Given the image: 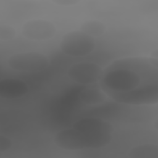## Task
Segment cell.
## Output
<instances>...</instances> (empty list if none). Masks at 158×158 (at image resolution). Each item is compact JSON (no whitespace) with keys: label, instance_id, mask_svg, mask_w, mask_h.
<instances>
[{"label":"cell","instance_id":"cell-2","mask_svg":"<svg viewBox=\"0 0 158 158\" xmlns=\"http://www.w3.org/2000/svg\"><path fill=\"white\" fill-rule=\"evenodd\" d=\"M101 86L114 92H126L138 88L141 78L136 71L125 68L109 70L102 77Z\"/></svg>","mask_w":158,"mask_h":158},{"label":"cell","instance_id":"cell-7","mask_svg":"<svg viewBox=\"0 0 158 158\" xmlns=\"http://www.w3.org/2000/svg\"><path fill=\"white\" fill-rule=\"evenodd\" d=\"M56 27L51 21L45 19H31L23 23L22 33L24 37L32 41L48 40L54 37Z\"/></svg>","mask_w":158,"mask_h":158},{"label":"cell","instance_id":"cell-3","mask_svg":"<svg viewBox=\"0 0 158 158\" xmlns=\"http://www.w3.org/2000/svg\"><path fill=\"white\" fill-rule=\"evenodd\" d=\"M61 51L71 57H83L91 53L96 46V41L82 31L73 30L62 36L59 44Z\"/></svg>","mask_w":158,"mask_h":158},{"label":"cell","instance_id":"cell-6","mask_svg":"<svg viewBox=\"0 0 158 158\" xmlns=\"http://www.w3.org/2000/svg\"><path fill=\"white\" fill-rule=\"evenodd\" d=\"M102 68L94 62H80L72 65L67 70L68 77L73 81L81 85L96 83L102 76Z\"/></svg>","mask_w":158,"mask_h":158},{"label":"cell","instance_id":"cell-13","mask_svg":"<svg viewBox=\"0 0 158 158\" xmlns=\"http://www.w3.org/2000/svg\"><path fill=\"white\" fill-rule=\"evenodd\" d=\"M16 35L15 30L7 24H1L0 25V40L4 41L13 39Z\"/></svg>","mask_w":158,"mask_h":158},{"label":"cell","instance_id":"cell-1","mask_svg":"<svg viewBox=\"0 0 158 158\" xmlns=\"http://www.w3.org/2000/svg\"><path fill=\"white\" fill-rule=\"evenodd\" d=\"M112 139L111 133L89 134L72 127L59 131L54 136V142L61 149L75 151L85 148H101L108 145Z\"/></svg>","mask_w":158,"mask_h":158},{"label":"cell","instance_id":"cell-14","mask_svg":"<svg viewBox=\"0 0 158 158\" xmlns=\"http://www.w3.org/2000/svg\"><path fill=\"white\" fill-rule=\"evenodd\" d=\"M12 142L11 139L4 135L0 136V152H3L7 151L12 147Z\"/></svg>","mask_w":158,"mask_h":158},{"label":"cell","instance_id":"cell-12","mask_svg":"<svg viewBox=\"0 0 158 158\" xmlns=\"http://www.w3.org/2000/svg\"><path fill=\"white\" fill-rule=\"evenodd\" d=\"M80 28L81 31L91 37H98L105 33L106 27L99 20H88L81 24Z\"/></svg>","mask_w":158,"mask_h":158},{"label":"cell","instance_id":"cell-8","mask_svg":"<svg viewBox=\"0 0 158 158\" xmlns=\"http://www.w3.org/2000/svg\"><path fill=\"white\" fill-rule=\"evenodd\" d=\"M72 127L79 131L89 134L112 133L114 131V127L110 122L97 117L82 118L75 122Z\"/></svg>","mask_w":158,"mask_h":158},{"label":"cell","instance_id":"cell-4","mask_svg":"<svg viewBox=\"0 0 158 158\" xmlns=\"http://www.w3.org/2000/svg\"><path fill=\"white\" fill-rule=\"evenodd\" d=\"M102 89L110 98L119 103L143 105L154 104L158 102L157 84H149L126 92H114Z\"/></svg>","mask_w":158,"mask_h":158},{"label":"cell","instance_id":"cell-15","mask_svg":"<svg viewBox=\"0 0 158 158\" xmlns=\"http://www.w3.org/2000/svg\"><path fill=\"white\" fill-rule=\"evenodd\" d=\"M80 1L77 0H57L53 1V2L56 3L57 4H60L62 6H69V5H73L78 2H80Z\"/></svg>","mask_w":158,"mask_h":158},{"label":"cell","instance_id":"cell-5","mask_svg":"<svg viewBox=\"0 0 158 158\" xmlns=\"http://www.w3.org/2000/svg\"><path fill=\"white\" fill-rule=\"evenodd\" d=\"M8 66L14 70L25 72H38L46 69L50 64L45 54L36 52H23L10 56L7 61Z\"/></svg>","mask_w":158,"mask_h":158},{"label":"cell","instance_id":"cell-10","mask_svg":"<svg viewBox=\"0 0 158 158\" xmlns=\"http://www.w3.org/2000/svg\"><path fill=\"white\" fill-rule=\"evenodd\" d=\"M78 96L81 102L88 105L101 104L106 99L105 93L96 88L84 89L80 93Z\"/></svg>","mask_w":158,"mask_h":158},{"label":"cell","instance_id":"cell-9","mask_svg":"<svg viewBox=\"0 0 158 158\" xmlns=\"http://www.w3.org/2000/svg\"><path fill=\"white\" fill-rule=\"evenodd\" d=\"M28 91L27 84L18 78H4L0 81V97L7 99L20 98Z\"/></svg>","mask_w":158,"mask_h":158},{"label":"cell","instance_id":"cell-11","mask_svg":"<svg viewBox=\"0 0 158 158\" xmlns=\"http://www.w3.org/2000/svg\"><path fill=\"white\" fill-rule=\"evenodd\" d=\"M128 153L131 158H158V146L152 143L143 144L132 148Z\"/></svg>","mask_w":158,"mask_h":158}]
</instances>
